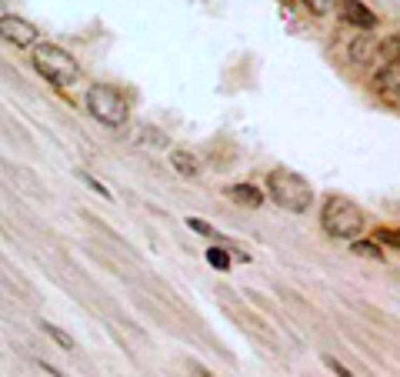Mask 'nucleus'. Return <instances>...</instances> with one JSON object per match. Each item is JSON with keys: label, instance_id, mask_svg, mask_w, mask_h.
<instances>
[{"label": "nucleus", "instance_id": "ddd939ff", "mask_svg": "<svg viewBox=\"0 0 400 377\" xmlns=\"http://www.w3.org/2000/svg\"><path fill=\"white\" fill-rule=\"evenodd\" d=\"M77 177H81V181L87 184V187L94 191V194H100V197H104V200H113V194H111V191H107V187H104V184H100V181H94V177H90L87 170H77Z\"/></svg>", "mask_w": 400, "mask_h": 377}, {"label": "nucleus", "instance_id": "9b49d317", "mask_svg": "<svg viewBox=\"0 0 400 377\" xmlns=\"http://www.w3.org/2000/svg\"><path fill=\"white\" fill-rule=\"evenodd\" d=\"M350 251L357 254V257H367V261H380V257H384V251H380L373 240H360V238L350 244Z\"/></svg>", "mask_w": 400, "mask_h": 377}, {"label": "nucleus", "instance_id": "1a4fd4ad", "mask_svg": "<svg viewBox=\"0 0 400 377\" xmlns=\"http://www.w3.org/2000/svg\"><path fill=\"white\" fill-rule=\"evenodd\" d=\"M170 164H174V170H177L180 177H197V174H200V160H197V154L184 151V147H177V151L170 154Z\"/></svg>", "mask_w": 400, "mask_h": 377}, {"label": "nucleus", "instance_id": "9d476101", "mask_svg": "<svg viewBox=\"0 0 400 377\" xmlns=\"http://www.w3.org/2000/svg\"><path fill=\"white\" fill-rule=\"evenodd\" d=\"M41 331H43V334H47V337H50L54 344H60V348H64V350H77V341H74V337H70L67 331H60L57 324H47V321H41Z\"/></svg>", "mask_w": 400, "mask_h": 377}, {"label": "nucleus", "instance_id": "dca6fc26", "mask_svg": "<svg viewBox=\"0 0 400 377\" xmlns=\"http://www.w3.org/2000/svg\"><path fill=\"white\" fill-rule=\"evenodd\" d=\"M187 227H191V231H197V234H204V238H217V231H214L210 224L197 221V217H187Z\"/></svg>", "mask_w": 400, "mask_h": 377}, {"label": "nucleus", "instance_id": "a211bd4d", "mask_svg": "<svg viewBox=\"0 0 400 377\" xmlns=\"http://www.w3.org/2000/svg\"><path fill=\"white\" fill-rule=\"evenodd\" d=\"M377 240H384V244H390V247H397V231H380Z\"/></svg>", "mask_w": 400, "mask_h": 377}, {"label": "nucleus", "instance_id": "0eeeda50", "mask_svg": "<svg viewBox=\"0 0 400 377\" xmlns=\"http://www.w3.org/2000/svg\"><path fill=\"white\" fill-rule=\"evenodd\" d=\"M373 84H377V90L387 97L390 107H397V84H400V64H397V60H390V64H387V67L373 77Z\"/></svg>", "mask_w": 400, "mask_h": 377}, {"label": "nucleus", "instance_id": "6e6552de", "mask_svg": "<svg viewBox=\"0 0 400 377\" xmlns=\"http://www.w3.org/2000/svg\"><path fill=\"white\" fill-rule=\"evenodd\" d=\"M227 197L240 207H261L263 204V191L254 184H234V187H227Z\"/></svg>", "mask_w": 400, "mask_h": 377}, {"label": "nucleus", "instance_id": "f257e3e1", "mask_svg": "<svg viewBox=\"0 0 400 377\" xmlns=\"http://www.w3.org/2000/svg\"><path fill=\"white\" fill-rule=\"evenodd\" d=\"M267 194L280 210L290 214H307L310 200H314V187L307 177H301L297 170L290 167H274L267 174Z\"/></svg>", "mask_w": 400, "mask_h": 377}, {"label": "nucleus", "instance_id": "7ed1b4c3", "mask_svg": "<svg viewBox=\"0 0 400 377\" xmlns=\"http://www.w3.org/2000/svg\"><path fill=\"white\" fill-rule=\"evenodd\" d=\"M34 67H37V74L47 84L54 87H70L81 77L77 57L64 50V47H57V43H34Z\"/></svg>", "mask_w": 400, "mask_h": 377}, {"label": "nucleus", "instance_id": "f8f14e48", "mask_svg": "<svg viewBox=\"0 0 400 377\" xmlns=\"http://www.w3.org/2000/svg\"><path fill=\"white\" fill-rule=\"evenodd\" d=\"M207 264L214 270H230V251L227 247H207Z\"/></svg>", "mask_w": 400, "mask_h": 377}, {"label": "nucleus", "instance_id": "39448f33", "mask_svg": "<svg viewBox=\"0 0 400 377\" xmlns=\"http://www.w3.org/2000/svg\"><path fill=\"white\" fill-rule=\"evenodd\" d=\"M37 37H41V30L34 27L30 20H24V17H17V14L0 17V41L14 43V47H34Z\"/></svg>", "mask_w": 400, "mask_h": 377}, {"label": "nucleus", "instance_id": "423d86ee", "mask_svg": "<svg viewBox=\"0 0 400 377\" xmlns=\"http://www.w3.org/2000/svg\"><path fill=\"white\" fill-rule=\"evenodd\" d=\"M337 17L350 24V27H360V30H373L377 27V14H373L367 4H360V0H340L337 4Z\"/></svg>", "mask_w": 400, "mask_h": 377}, {"label": "nucleus", "instance_id": "f03ea898", "mask_svg": "<svg viewBox=\"0 0 400 377\" xmlns=\"http://www.w3.org/2000/svg\"><path fill=\"white\" fill-rule=\"evenodd\" d=\"M364 210L344 194H331L324 200V210H320V224L324 231L337 240H357L360 231H364Z\"/></svg>", "mask_w": 400, "mask_h": 377}, {"label": "nucleus", "instance_id": "20e7f679", "mask_svg": "<svg viewBox=\"0 0 400 377\" xmlns=\"http://www.w3.org/2000/svg\"><path fill=\"white\" fill-rule=\"evenodd\" d=\"M87 111L94 121H100L104 127H124L130 111H127V100L120 97V90L111 84H94L87 90Z\"/></svg>", "mask_w": 400, "mask_h": 377}, {"label": "nucleus", "instance_id": "2eb2a0df", "mask_svg": "<svg viewBox=\"0 0 400 377\" xmlns=\"http://www.w3.org/2000/svg\"><path fill=\"white\" fill-rule=\"evenodd\" d=\"M350 54H354V60H360V64H364V60H371V41H367V37H364V41H354V47H350Z\"/></svg>", "mask_w": 400, "mask_h": 377}, {"label": "nucleus", "instance_id": "f3484780", "mask_svg": "<svg viewBox=\"0 0 400 377\" xmlns=\"http://www.w3.org/2000/svg\"><path fill=\"white\" fill-rule=\"evenodd\" d=\"M324 364H327V367H331V371H333V374H337V377H354V374H350V371H347V367H344V364L337 361V357H331V354L324 357Z\"/></svg>", "mask_w": 400, "mask_h": 377}, {"label": "nucleus", "instance_id": "4468645a", "mask_svg": "<svg viewBox=\"0 0 400 377\" xmlns=\"http://www.w3.org/2000/svg\"><path fill=\"white\" fill-rule=\"evenodd\" d=\"M301 4H304L310 14H327V11H333L337 0H301Z\"/></svg>", "mask_w": 400, "mask_h": 377}]
</instances>
